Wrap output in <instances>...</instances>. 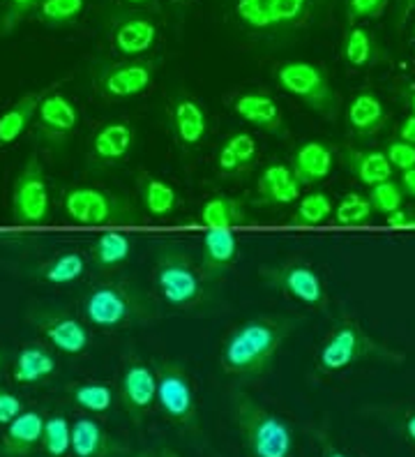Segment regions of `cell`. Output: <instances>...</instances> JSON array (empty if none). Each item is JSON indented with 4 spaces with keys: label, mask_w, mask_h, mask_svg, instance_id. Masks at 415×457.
I'll return each instance as SVG.
<instances>
[{
    "label": "cell",
    "mask_w": 415,
    "mask_h": 457,
    "mask_svg": "<svg viewBox=\"0 0 415 457\" xmlns=\"http://www.w3.org/2000/svg\"><path fill=\"white\" fill-rule=\"evenodd\" d=\"M45 96L46 90H42V93H28V96L19 97L7 112L0 113V148L17 144L21 139L28 125L35 120L37 106Z\"/></svg>",
    "instance_id": "obj_28"
},
{
    "label": "cell",
    "mask_w": 415,
    "mask_h": 457,
    "mask_svg": "<svg viewBox=\"0 0 415 457\" xmlns=\"http://www.w3.org/2000/svg\"><path fill=\"white\" fill-rule=\"evenodd\" d=\"M42 451L49 457H65L72 451V425L65 416L45 419L42 429Z\"/></svg>",
    "instance_id": "obj_36"
},
{
    "label": "cell",
    "mask_w": 415,
    "mask_h": 457,
    "mask_svg": "<svg viewBox=\"0 0 415 457\" xmlns=\"http://www.w3.org/2000/svg\"><path fill=\"white\" fill-rule=\"evenodd\" d=\"M141 201L153 218H169L178 206V192L166 180L155 179V176H144L141 179Z\"/></svg>",
    "instance_id": "obj_33"
},
{
    "label": "cell",
    "mask_w": 415,
    "mask_h": 457,
    "mask_svg": "<svg viewBox=\"0 0 415 457\" xmlns=\"http://www.w3.org/2000/svg\"><path fill=\"white\" fill-rule=\"evenodd\" d=\"M261 278L266 279L270 289L284 291L295 301L310 307H326V289H323L321 275L307 263H277L261 270Z\"/></svg>",
    "instance_id": "obj_11"
},
{
    "label": "cell",
    "mask_w": 415,
    "mask_h": 457,
    "mask_svg": "<svg viewBox=\"0 0 415 457\" xmlns=\"http://www.w3.org/2000/svg\"><path fill=\"white\" fill-rule=\"evenodd\" d=\"M365 358H383V361H397V353L371 340L365 330L353 321H342L328 335L326 345L319 353V365L323 372H339L349 365Z\"/></svg>",
    "instance_id": "obj_5"
},
{
    "label": "cell",
    "mask_w": 415,
    "mask_h": 457,
    "mask_svg": "<svg viewBox=\"0 0 415 457\" xmlns=\"http://www.w3.org/2000/svg\"><path fill=\"white\" fill-rule=\"evenodd\" d=\"M314 0H236V17L249 30H279L298 26Z\"/></svg>",
    "instance_id": "obj_10"
},
{
    "label": "cell",
    "mask_w": 415,
    "mask_h": 457,
    "mask_svg": "<svg viewBox=\"0 0 415 457\" xmlns=\"http://www.w3.org/2000/svg\"><path fill=\"white\" fill-rule=\"evenodd\" d=\"M62 211L81 227H125L137 224L138 215L125 196L100 187H70L62 196Z\"/></svg>",
    "instance_id": "obj_3"
},
{
    "label": "cell",
    "mask_w": 415,
    "mask_h": 457,
    "mask_svg": "<svg viewBox=\"0 0 415 457\" xmlns=\"http://www.w3.org/2000/svg\"><path fill=\"white\" fill-rule=\"evenodd\" d=\"M55 368H58L55 358L46 349H42V346H26V349L17 353L12 379L23 386L39 384V381L49 379L51 374L55 372Z\"/></svg>",
    "instance_id": "obj_30"
},
{
    "label": "cell",
    "mask_w": 415,
    "mask_h": 457,
    "mask_svg": "<svg viewBox=\"0 0 415 457\" xmlns=\"http://www.w3.org/2000/svg\"><path fill=\"white\" fill-rule=\"evenodd\" d=\"M369 201L374 211L381 212V215H390V212L404 208V190L402 185L394 183L393 179L386 180V183H378L374 187H369Z\"/></svg>",
    "instance_id": "obj_40"
},
{
    "label": "cell",
    "mask_w": 415,
    "mask_h": 457,
    "mask_svg": "<svg viewBox=\"0 0 415 457\" xmlns=\"http://www.w3.org/2000/svg\"><path fill=\"white\" fill-rule=\"evenodd\" d=\"M277 84L284 93L298 97L314 112L332 116L337 109V96L328 81L326 72L314 62L288 61L277 70Z\"/></svg>",
    "instance_id": "obj_7"
},
{
    "label": "cell",
    "mask_w": 415,
    "mask_h": 457,
    "mask_svg": "<svg viewBox=\"0 0 415 457\" xmlns=\"http://www.w3.org/2000/svg\"><path fill=\"white\" fill-rule=\"evenodd\" d=\"M23 411V402L14 393L0 388V425H7Z\"/></svg>",
    "instance_id": "obj_44"
},
{
    "label": "cell",
    "mask_w": 415,
    "mask_h": 457,
    "mask_svg": "<svg viewBox=\"0 0 415 457\" xmlns=\"http://www.w3.org/2000/svg\"><path fill=\"white\" fill-rule=\"evenodd\" d=\"M291 169L300 185L323 183L335 169V153L323 141H304L295 148Z\"/></svg>",
    "instance_id": "obj_20"
},
{
    "label": "cell",
    "mask_w": 415,
    "mask_h": 457,
    "mask_svg": "<svg viewBox=\"0 0 415 457\" xmlns=\"http://www.w3.org/2000/svg\"><path fill=\"white\" fill-rule=\"evenodd\" d=\"M238 257V236L233 228H205L201 247V278L217 279Z\"/></svg>",
    "instance_id": "obj_18"
},
{
    "label": "cell",
    "mask_w": 415,
    "mask_h": 457,
    "mask_svg": "<svg viewBox=\"0 0 415 457\" xmlns=\"http://www.w3.org/2000/svg\"><path fill=\"white\" fill-rule=\"evenodd\" d=\"M72 453L74 457H116L125 453V446L106 435L97 420L79 419L72 423Z\"/></svg>",
    "instance_id": "obj_21"
},
{
    "label": "cell",
    "mask_w": 415,
    "mask_h": 457,
    "mask_svg": "<svg viewBox=\"0 0 415 457\" xmlns=\"http://www.w3.org/2000/svg\"><path fill=\"white\" fill-rule=\"evenodd\" d=\"M42 3H45V0H10L5 14L0 17V33H12V30L17 29L19 23H21L30 12L37 10Z\"/></svg>",
    "instance_id": "obj_41"
},
{
    "label": "cell",
    "mask_w": 415,
    "mask_h": 457,
    "mask_svg": "<svg viewBox=\"0 0 415 457\" xmlns=\"http://www.w3.org/2000/svg\"><path fill=\"white\" fill-rule=\"evenodd\" d=\"M153 79H155V62L129 61L106 67L97 79V86L102 96L109 100H132L150 88Z\"/></svg>",
    "instance_id": "obj_13"
},
{
    "label": "cell",
    "mask_w": 415,
    "mask_h": 457,
    "mask_svg": "<svg viewBox=\"0 0 415 457\" xmlns=\"http://www.w3.org/2000/svg\"><path fill=\"white\" fill-rule=\"evenodd\" d=\"M397 137L406 144L415 145V116H406L397 129Z\"/></svg>",
    "instance_id": "obj_46"
},
{
    "label": "cell",
    "mask_w": 415,
    "mask_h": 457,
    "mask_svg": "<svg viewBox=\"0 0 415 457\" xmlns=\"http://www.w3.org/2000/svg\"><path fill=\"white\" fill-rule=\"evenodd\" d=\"M155 279L162 298L173 307H192L203 295L201 278L194 270L192 262L185 257L183 252L171 250V247L160 252Z\"/></svg>",
    "instance_id": "obj_9"
},
{
    "label": "cell",
    "mask_w": 415,
    "mask_h": 457,
    "mask_svg": "<svg viewBox=\"0 0 415 457\" xmlns=\"http://www.w3.org/2000/svg\"><path fill=\"white\" fill-rule=\"evenodd\" d=\"M386 227L393 231H415V215L406 208H399V211L386 215Z\"/></svg>",
    "instance_id": "obj_45"
},
{
    "label": "cell",
    "mask_w": 415,
    "mask_h": 457,
    "mask_svg": "<svg viewBox=\"0 0 415 457\" xmlns=\"http://www.w3.org/2000/svg\"><path fill=\"white\" fill-rule=\"evenodd\" d=\"M37 328L42 330L46 340L67 356H79L86 352L90 342V335L81 321L65 312H42L35 319Z\"/></svg>",
    "instance_id": "obj_17"
},
{
    "label": "cell",
    "mask_w": 415,
    "mask_h": 457,
    "mask_svg": "<svg viewBox=\"0 0 415 457\" xmlns=\"http://www.w3.org/2000/svg\"><path fill=\"white\" fill-rule=\"evenodd\" d=\"M125 3H129V5H145L150 0H125Z\"/></svg>",
    "instance_id": "obj_53"
},
{
    "label": "cell",
    "mask_w": 415,
    "mask_h": 457,
    "mask_svg": "<svg viewBox=\"0 0 415 457\" xmlns=\"http://www.w3.org/2000/svg\"><path fill=\"white\" fill-rule=\"evenodd\" d=\"M39 139L49 144H61L79 125V109L72 100L62 93H46L35 113Z\"/></svg>",
    "instance_id": "obj_14"
},
{
    "label": "cell",
    "mask_w": 415,
    "mask_h": 457,
    "mask_svg": "<svg viewBox=\"0 0 415 457\" xmlns=\"http://www.w3.org/2000/svg\"><path fill=\"white\" fill-rule=\"evenodd\" d=\"M157 374V404L171 423L196 432L199 429V411L194 400L192 384L180 362H155Z\"/></svg>",
    "instance_id": "obj_6"
},
{
    "label": "cell",
    "mask_w": 415,
    "mask_h": 457,
    "mask_svg": "<svg viewBox=\"0 0 415 457\" xmlns=\"http://www.w3.org/2000/svg\"><path fill=\"white\" fill-rule=\"evenodd\" d=\"M374 215L377 211L371 206L369 196L362 192H346L332 211V222L337 227H362V224H369Z\"/></svg>",
    "instance_id": "obj_34"
},
{
    "label": "cell",
    "mask_w": 415,
    "mask_h": 457,
    "mask_svg": "<svg viewBox=\"0 0 415 457\" xmlns=\"http://www.w3.org/2000/svg\"><path fill=\"white\" fill-rule=\"evenodd\" d=\"M332 211H335V204H332V199L326 192H307V195H303L295 201V211L291 220H288V224L295 228L319 227V224H326L332 218Z\"/></svg>",
    "instance_id": "obj_31"
},
{
    "label": "cell",
    "mask_w": 415,
    "mask_h": 457,
    "mask_svg": "<svg viewBox=\"0 0 415 457\" xmlns=\"http://www.w3.org/2000/svg\"><path fill=\"white\" fill-rule=\"evenodd\" d=\"M0 365H3V356H0Z\"/></svg>",
    "instance_id": "obj_55"
},
{
    "label": "cell",
    "mask_w": 415,
    "mask_h": 457,
    "mask_svg": "<svg viewBox=\"0 0 415 457\" xmlns=\"http://www.w3.org/2000/svg\"><path fill=\"white\" fill-rule=\"evenodd\" d=\"M171 125L176 139L187 148L199 145L208 134V116L205 109L192 97H180L171 106Z\"/></svg>",
    "instance_id": "obj_22"
},
{
    "label": "cell",
    "mask_w": 415,
    "mask_h": 457,
    "mask_svg": "<svg viewBox=\"0 0 415 457\" xmlns=\"http://www.w3.org/2000/svg\"><path fill=\"white\" fill-rule=\"evenodd\" d=\"M413 10H415V0H402V5H399V23H404L406 17H409Z\"/></svg>",
    "instance_id": "obj_48"
},
{
    "label": "cell",
    "mask_w": 415,
    "mask_h": 457,
    "mask_svg": "<svg viewBox=\"0 0 415 457\" xmlns=\"http://www.w3.org/2000/svg\"><path fill=\"white\" fill-rule=\"evenodd\" d=\"M399 185H402V190H404L406 196L415 199V167L409 169V171H402Z\"/></svg>",
    "instance_id": "obj_47"
},
{
    "label": "cell",
    "mask_w": 415,
    "mask_h": 457,
    "mask_svg": "<svg viewBox=\"0 0 415 457\" xmlns=\"http://www.w3.org/2000/svg\"><path fill=\"white\" fill-rule=\"evenodd\" d=\"M233 419L249 457H291L294 432L277 413L238 391L233 395Z\"/></svg>",
    "instance_id": "obj_2"
},
{
    "label": "cell",
    "mask_w": 415,
    "mask_h": 457,
    "mask_svg": "<svg viewBox=\"0 0 415 457\" xmlns=\"http://www.w3.org/2000/svg\"><path fill=\"white\" fill-rule=\"evenodd\" d=\"M157 42V26L145 17H129L116 23L113 29V46L122 56H141Z\"/></svg>",
    "instance_id": "obj_25"
},
{
    "label": "cell",
    "mask_w": 415,
    "mask_h": 457,
    "mask_svg": "<svg viewBox=\"0 0 415 457\" xmlns=\"http://www.w3.org/2000/svg\"><path fill=\"white\" fill-rule=\"evenodd\" d=\"M404 435H406V439H409L411 444H413V446H415V413H411L409 419H406Z\"/></svg>",
    "instance_id": "obj_49"
},
{
    "label": "cell",
    "mask_w": 415,
    "mask_h": 457,
    "mask_svg": "<svg viewBox=\"0 0 415 457\" xmlns=\"http://www.w3.org/2000/svg\"><path fill=\"white\" fill-rule=\"evenodd\" d=\"M344 164L367 187H374V185L393 179V164L387 160L386 151H377V148H371V151L349 148L344 153Z\"/></svg>",
    "instance_id": "obj_29"
},
{
    "label": "cell",
    "mask_w": 415,
    "mask_h": 457,
    "mask_svg": "<svg viewBox=\"0 0 415 457\" xmlns=\"http://www.w3.org/2000/svg\"><path fill=\"white\" fill-rule=\"evenodd\" d=\"M259 155V144L249 132H233L217 153V169L221 176H243Z\"/></svg>",
    "instance_id": "obj_24"
},
{
    "label": "cell",
    "mask_w": 415,
    "mask_h": 457,
    "mask_svg": "<svg viewBox=\"0 0 415 457\" xmlns=\"http://www.w3.org/2000/svg\"><path fill=\"white\" fill-rule=\"evenodd\" d=\"M83 312L97 328H122L148 317V301L128 285H102L86 298Z\"/></svg>",
    "instance_id": "obj_4"
},
{
    "label": "cell",
    "mask_w": 415,
    "mask_h": 457,
    "mask_svg": "<svg viewBox=\"0 0 415 457\" xmlns=\"http://www.w3.org/2000/svg\"><path fill=\"white\" fill-rule=\"evenodd\" d=\"M386 155L397 171H409V169L415 167V145L406 144L402 139L390 141L386 148Z\"/></svg>",
    "instance_id": "obj_43"
},
{
    "label": "cell",
    "mask_w": 415,
    "mask_h": 457,
    "mask_svg": "<svg viewBox=\"0 0 415 457\" xmlns=\"http://www.w3.org/2000/svg\"><path fill=\"white\" fill-rule=\"evenodd\" d=\"M51 195L37 155H30L12 187V215L19 227H37L49 220Z\"/></svg>",
    "instance_id": "obj_8"
},
{
    "label": "cell",
    "mask_w": 415,
    "mask_h": 457,
    "mask_svg": "<svg viewBox=\"0 0 415 457\" xmlns=\"http://www.w3.org/2000/svg\"><path fill=\"white\" fill-rule=\"evenodd\" d=\"M90 254H93L95 266L116 268L128 262L129 254H132V238L128 234H122V231L111 228V231H104V234H100V238L95 240Z\"/></svg>",
    "instance_id": "obj_32"
},
{
    "label": "cell",
    "mask_w": 415,
    "mask_h": 457,
    "mask_svg": "<svg viewBox=\"0 0 415 457\" xmlns=\"http://www.w3.org/2000/svg\"><path fill=\"white\" fill-rule=\"evenodd\" d=\"M374 56V42H371V35L360 26H353L346 33L344 39V58L351 67H365L371 62Z\"/></svg>",
    "instance_id": "obj_39"
},
{
    "label": "cell",
    "mask_w": 415,
    "mask_h": 457,
    "mask_svg": "<svg viewBox=\"0 0 415 457\" xmlns=\"http://www.w3.org/2000/svg\"><path fill=\"white\" fill-rule=\"evenodd\" d=\"M83 273H86V259L79 252H65L61 257H55L49 263H45V268L39 270L42 279H46L49 285L55 287L72 285Z\"/></svg>",
    "instance_id": "obj_35"
},
{
    "label": "cell",
    "mask_w": 415,
    "mask_h": 457,
    "mask_svg": "<svg viewBox=\"0 0 415 457\" xmlns=\"http://www.w3.org/2000/svg\"><path fill=\"white\" fill-rule=\"evenodd\" d=\"M160 457H180V455H178V453L173 451V448L164 446V448H162V451H160Z\"/></svg>",
    "instance_id": "obj_52"
},
{
    "label": "cell",
    "mask_w": 415,
    "mask_h": 457,
    "mask_svg": "<svg viewBox=\"0 0 415 457\" xmlns=\"http://www.w3.org/2000/svg\"><path fill=\"white\" fill-rule=\"evenodd\" d=\"M323 457H349L346 453H342L339 448H335L332 444H323Z\"/></svg>",
    "instance_id": "obj_50"
},
{
    "label": "cell",
    "mask_w": 415,
    "mask_h": 457,
    "mask_svg": "<svg viewBox=\"0 0 415 457\" xmlns=\"http://www.w3.org/2000/svg\"><path fill=\"white\" fill-rule=\"evenodd\" d=\"M116 393L106 384H81L72 388V402L90 413H106L113 407Z\"/></svg>",
    "instance_id": "obj_37"
},
{
    "label": "cell",
    "mask_w": 415,
    "mask_h": 457,
    "mask_svg": "<svg viewBox=\"0 0 415 457\" xmlns=\"http://www.w3.org/2000/svg\"><path fill=\"white\" fill-rule=\"evenodd\" d=\"M157 402V374L141 358H129L120 379V404L129 420L144 423L150 407Z\"/></svg>",
    "instance_id": "obj_12"
},
{
    "label": "cell",
    "mask_w": 415,
    "mask_h": 457,
    "mask_svg": "<svg viewBox=\"0 0 415 457\" xmlns=\"http://www.w3.org/2000/svg\"><path fill=\"white\" fill-rule=\"evenodd\" d=\"M303 185L294 169L282 162H270L261 169L256 179V204L259 206H291L300 199Z\"/></svg>",
    "instance_id": "obj_15"
},
{
    "label": "cell",
    "mask_w": 415,
    "mask_h": 457,
    "mask_svg": "<svg viewBox=\"0 0 415 457\" xmlns=\"http://www.w3.org/2000/svg\"><path fill=\"white\" fill-rule=\"evenodd\" d=\"M134 145V129L125 120L102 125L93 137V155L102 162H120Z\"/></svg>",
    "instance_id": "obj_26"
},
{
    "label": "cell",
    "mask_w": 415,
    "mask_h": 457,
    "mask_svg": "<svg viewBox=\"0 0 415 457\" xmlns=\"http://www.w3.org/2000/svg\"><path fill=\"white\" fill-rule=\"evenodd\" d=\"M233 112H236L238 118H243L245 123L254 125V128L263 129V132H270L275 137H288V128L284 123L282 109H279L277 100H272L268 93H261V90L240 93L233 100Z\"/></svg>",
    "instance_id": "obj_16"
},
{
    "label": "cell",
    "mask_w": 415,
    "mask_h": 457,
    "mask_svg": "<svg viewBox=\"0 0 415 457\" xmlns=\"http://www.w3.org/2000/svg\"><path fill=\"white\" fill-rule=\"evenodd\" d=\"M413 35H415V21H413Z\"/></svg>",
    "instance_id": "obj_56"
},
{
    "label": "cell",
    "mask_w": 415,
    "mask_h": 457,
    "mask_svg": "<svg viewBox=\"0 0 415 457\" xmlns=\"http://www.w3.org/2000/svg\"><path fill=\"white\" fill-rule=\"evenodd\" d=\"M45 416L39 411H21L12 423L5 425V435L0 439L3 457H28L42 444Z\"/></svg>",
    "instance_id": "obj_19"
},
{
    "label": "cell",
    "mask_w": 415,
    "mask_h": 457,
    "mask_svg": "<svg viewBox=\"0 0 415 457\" xmlns=\"http://www.w3.org/2000/svg\"><path fill=\"white\" fill-rule=\"evenodd\" d=\"M386 106H383L381 97L371 90H362L346 106V120H349V128L353 129L358 137L367 139V137H374L377 132H381V128L386 125Z\"/></svg>",
    "instance_id": "obj_23"
},
{
    "label": "cell",
    "mask_w": 415,
    "mask_h": 457,
    "mask_svg": "<svg viewBox=\"0 0 415 457\" xmlns=\"http://www.w3.org/2000/svg\"><path fill=\"white\" fill-rule=\"evenodd\" d=\"M294 328L295 319L291 317L249 319L224 340L220 356L221 370L240 379L266 374Z\"/></svg>",
    "instance_id": "obj_1"
},
{
    "label": "cell",
    "mask_w": 415,
    "mask_h": 457,
    "mask_svg": "<svg viewBox=\"0 0 415 457\" xmlns=\"http://www.w3.org/2000/svg\"><path fill=\"white\" fill-rule=\"evenodd\" d=\"M252 222L243 199L227 195H215L205 201L199 211V224L203 228H233Z\"/></svg>",
    "instance_id": "obj_27"
},
{
    "label": "cell",
    "mask_w": 415,
    "mask_h": 457,
    "mask_svg": "<svg viewBox=\"0 0 415 457\" xmlns=\"http://www.w3.org/2000/svg\"><path fill=\"white\" fill-rule=\"evenodd\" d=\"M134 457H160V455H155V453H138V455H134Z\"/></svg>",
    "instance_id": "obj_54"
},
{
    "label": "cell",
    "mask_w": 415,
    "mask_h": 457,
    "mask_svg": "<svg viewBox=\"0 0 415 457\" xmlns=\"http://www.w3.org/2000/svg\"><path fill=\"white\" fill-rule=\"evenodd\" d=\"M86 10V0H45L37 7V19L46 26H70Z\"/></svg>",
    "instance_id": "obj_38"
},
{
    "label": "cell",
    "mask_w": 415,
    "mask_h": 457,
    "mask_svg": "<svg viewBox=\"0 0 415 457\" xmlns=\"http://www.w3.org/2000/svg\"><path fill=\"white\" fill-rule=\"evenodd\" d=\"M386 5L387 0H349V3H346V21H349V26L353 29L355 23L362 21V19L381 17Z\"/></svg>",
    "instance_id": "obj_42"
},
{
    "label": "cell",
    "mask_w": 415,
    "mask_h": 457,
    "mask_svg": "<svg viewBox=\"0 0 415 457\" xmlns=\"http://www.w3.org/2000/svg\"><path fill=\"white\" fill-rule=\"evenodd\" d=\"M409 106H411V116H415V86L409 90Z\"/></svg>",
    "instance_id": "obj_51"
}]
</instances>
